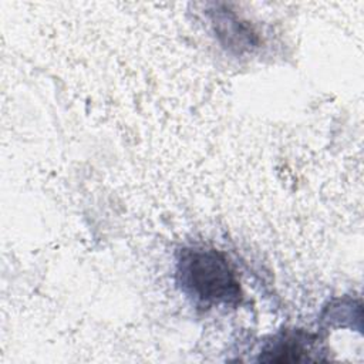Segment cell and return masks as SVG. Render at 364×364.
I'll use <instances>...</instances> for the list:
<instances>
[{
  "instance_id": "obj_2",
  "label": "cell",
  "mask_w": 364,
  "mask_h": 364,
  "mask_svg": "<svg viewBox=\"0 0 364 364\" xmlns=\"http://www.w3.org/2000/svg\"><path fill=\"white\" fill-rule=\"evenodd\" d=\"M314 336L304 331H284L273 338L259 360L267 363H291V361H310L317 360Z\"/></svg>"
},
{
  "instance_id": "obj_1",
  "label": "cell",
  "mask_w": 364,
  "mask_h": 364,
  "mask_svg": "<svg viewBox=\"0 0 364 364\" xmlns=\"http://www.w3.org/2000/svg\"><path fill=\"white\" fill-rule=\"evenodd\" d=\"M176 273L182 289L199 303L236 304L240 300L239 280L225 255L216 249L185 247Z\"/></svg>"
}]
</instances>
